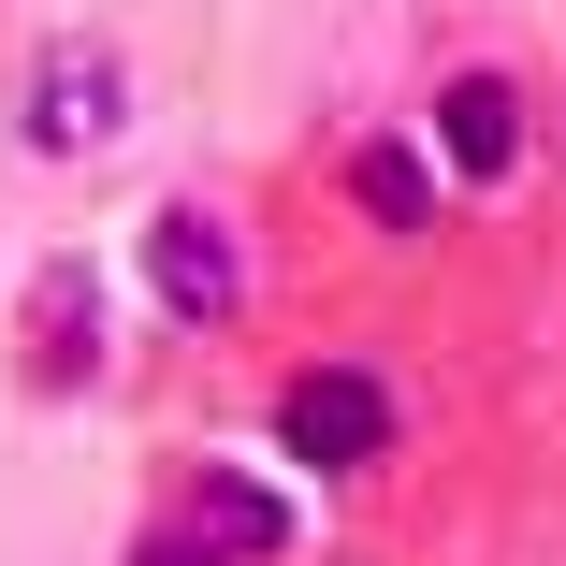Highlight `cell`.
I'll use <instances>...</instances> for the list:
<instances>
[{"instance_id":"4","label":"cell","mask_w":566,"mask_h":566,"mask_svg":"<svg viewBox=\"0 0 566 566\" xmlns=\"http://www.w3.org/2000/svg\"><path fill=\"white\" fill-rule=\"evenodd\" d=\"M523 146H537L523 87H509V73H450V102H436V175H465V189H509V175H523Z\"/></svg>"},{"instance_id":"6","label":"cell","mask_w":566,"mask_h":566,"mask_svg":"<svg viewBox=\"0 0 566 566\" xmlns=\"http://www.w3.org/2000/svg\"><path fill=\"white\" fill-rule=\"evenodd\" d=\"M15 364H30V392H87V364H102V291H87V262H44L30 319H15Z\"/></svg>"},{"instance_id":"3","label":"cell","mask_w":566,"mask_h":566,"mask_svg":"<svg viewBox=\"0 0 566 566\" xmlns=\"http://www.w3.org/2000/svg\"><path fill=\"white\" fill-rule=\"evenodd\" d=\"M146 291H160V319L218 334V319L248 305V262H233V233H218L203 203H160V218H146Z\"/></svg>"},{"instance_id":"5","label":"cell","mask_w":566,"mask_h":566,"mask_svg":"<svg viewBox=\"0 0 566 566\" xmlns=\"http://www.w3.org/2000/svg\"><path fill=\"white\" fill-rule=\"evenodd\" d=\"M276 537H291V509H276L262 480H203V494H189L132 566H248V552H276Z\"/></svg>"},{"instance_id":"1","label":"cell","mask_w":566,"mask_h":566,"mask_svg":"<svg viewBox=\"0 0 566 566\" xmlns=\"http://www.w3.org/2000/svg\"><path fill=\"white\" fill-rule=\"evenodd\" d=\"M117 117H132V59H117V44H44V73H30V146H44V160H102Z\"/></svg>"},{"instance_id":"2","label":"cell","mask_w":566,"mask_h":566,"mask_svg":"<svg viewBox=\"0 0 566 566\" xmlns=\"http://www.w3.org/2000/svg\"><path fill=\"white\" fill-rule=\"evenodd\" d=\"M276 436H291V465H378L392 450V378H364V364H319V378H291L276 392Z\"/></svg>"},{"instance_id":"7","label":"cell","mask_w":566,"mask_h":566,"mask_svg":"<svg viewBox=\"0 0 566 566\" xmlns=\"http://www.w3.org/2000/svg\"><path fill=\"white\" fill-rule=\"evenodd\" d=\"M349 189H364V218H392V233H421L450 175H436V146H364V160H349Z\"/></svg>"}]
</instances>
